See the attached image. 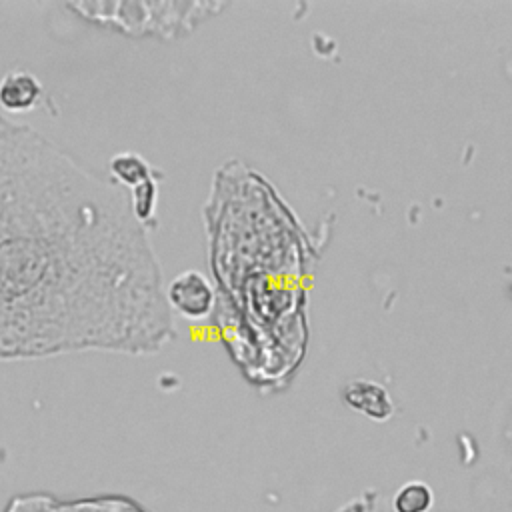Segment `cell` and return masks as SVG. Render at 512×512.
<instances>
[{
  "label": "cell",
  "mask_w": 512,
  "mask_h": 512,
  "mask_svg": "<svg viewBox=\"0 0 512 512\" xmlns=\"http://www.w3.org/2000/svg\"><path fill=\"white\" fill-rule=\"evenodd\" d=\"M434 494L424 482H408L394 496V512H430Z\"/></svg>",
  "instance_id": "7"
},
{
  "label": "cell",
  "mask_w": 512,
  "mask_h": 512,
  "mask_svg": "<svg viewBox=\"0 0 512 512\" xmlns=\"http://www.w3.org/2000/svg\"><path fill=\"white\" fill-rule=\"evenodd\" d=\"M112 180L130 192L132 208L136 218L150 230L154 226L156 212V192L160 172L154 170L144 158L134 152L116 154L110 162Z\"/></svg>",
  "instance_id": "2"
},
{
  "label": "cell",
  "mask_w": 512,
  "mask_h": 512,
  "mask_svg": "<svg viewBox=\"0 0 512 512\" xmlns=\"http://www.w3.org/2000/svg\"><path fill=\"white\" fill-rule=\"evenodd\" d=\"M44 100L38 78L26 70H12L0 80V106L6 112H26Z\"/></svg>",
  "instance_id": "6"
},
{
  "label": "cell",
  "mask_w": 512,
  "mask_h": 512,
  "mask_svg": "<svg viewBox=\"0 0 512 512\" xmlns=\"http://www.w3.org/2000/svg\"><path fill=\"white\" fill-rule=\"evenodd\" d=\"M342 400L352 410L376 422L388 420L394 412V404L388 390L380 382L370 378L350 380L342 390Z\"/></svg>",
  "instance_id": "5"
},
{
  "label": "cell",
  "mask_w": 512,
  "mask_h": 512,
  "mask_svg": "<svg viewBox=\"0 0 512 512\" xmlns=\"http://www.w3.org/2000/svg\"><path fill=\"white\" fill-rule=\"evenodd\" d=\"M174 334L130 192L0 112V360L150 354Z\"/></svg>",
  "instance_id": "1"
},
{
  "label": "cell",
  "mask_w": 512,
  "mask_h": 512,
  "mask_svg": "<svg viewBox=\"0 0 512 512\" xmlns=\"http://www.w3.org/2000/svg\"><path fill=\"white\" fill-rule=\"evenodd\" d=\"M166 302L188 320H202L212 314L216 292L212 282L198 270H184L166 286Z\"/></svg>",
  "instance_id": "4"
},
{
  "label": "cell",
  "mask_w": 512,
  "mask_h": 512,
  "mask_svg": "<svg viewBox=\"0 0 512 512\" xmlns=\"http://www.w3.org/2000/svg\"><path fill=\"white\" fill-rule=\"evenodd\" d=\"M2 512H146L126 496L104 494L86 498H56L52 494L14 496Z\"/></svg>",
  "instance_id": "3"
}]
</instances>
